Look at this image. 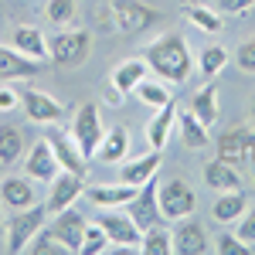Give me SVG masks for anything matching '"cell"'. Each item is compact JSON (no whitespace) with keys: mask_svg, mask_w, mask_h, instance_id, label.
<instances>
[{"mask_svg":"<svg viewBox=\"0 0 255 255\" xmlns=\"http://www.w3.org/2000/svg\"><path fill=\"white\" fill-rule=\"evenodd\" d=\"M27 252H38V255H51V252H68L65 245H61V238L51 232V228H41L38 235H34V242L27 245Z\"/></svg>","mask_w":255,"mask_h":255,"instance_id":"34","label":"cell"},{"mask_svg":"<svg viewBox=\"0 0 255 255\" xmlns=\"http://www.w3.org/2000/svg\"><path fill=\"white\" fill-rule=\"evenodd\" d=\"M157 191H160V177H150V180L139 187V194L129 201V215L136 218V225L143 228V232L163 221V215H160V201H157Z\"/></svg>","mask_w":255,"mask_h":255,"instance_id":"11","label":"cell"},{"mask_svg":"<svg viewBox=\"0 0 255 255\" xmlns=\"http://www.w3.org/2000/svg\"><path fill=\"white\" fill-rule=\"evenodd\" d=\"M0 204L10 208V211H20V208H31L34 204V184L31 177H7L0 180Z\"/></svg>","mask_w":255,"mask_h":255,"instance_id":"18","label":"cell"},{"mask_svg":"<svg viewBox=\"0 0 255 255\" xmlns=\"http://www.w3.org/2000/svg\"><path fill=\"white\" fill-rule=\"evenodd\" d=\"M20 106V96L10 89V82H0V113H10Z\"/></svg>","mask_w":255,"mask_h":255,"instance_id":"39","label":"cell"},{"mask_svg":"<svg viewBox=\"0 0 255 255\" xmlns=\"http://www.w3.org/2000/svg\"><path fill=\"white\" fill-rule=\"evenodd\" d=\"M113 242H109V235H106V228L102 225H89L85 228V238H82V249H79V255H99V252H106Z\"/></svg>","mask_w":255,"mask_h":255,"instance_id":"33","label":"cell"},{"mask_svg":"<svg viewBox=\"0 0 255 255\" xmlns=\"http://www.w3.org/2000/svg\"><path fill=\"white\" fill-rule=\"evenodd\" d=\"M72 136H75V143H79L82 157L92 160L99 150V143H102V136H106V126H102V113H99L96 102H82L79 113H75V126H72Z\"/></svg>","mask_w":255,"mask_h":255,"instance_id":"5","label":"cell"},{"mask_svg":"<svg viewBox=\"0 0 255 255\" xmlns=\"http://www.w3.org/2000/svg\"><path fill=\"white\" fill-rule=\"evenodd\" d=\"M85 194L89 201L96 204V208H129V201L139 194V187L133 184H102V187H85Z\"/></svg>","mask_w":255,"mask_h":255,"instance_id":"17","label":"cell"},{"mask_svg":"<svg viewBox=\"0 0 255 255\" xmlns=\"http://www.w3.org/2000/svg\"><path fill=\"white\" fill-rule=\"evenodd\" d=\"M113 7V17H116V27L123 34H139V31H146L153 20H160V10L153 7H146V3H136V0H113L109 3Z\"/></svg>","mask_w":255,"mask_h":255,"instance_id":"7","label":"cell"},{"mask_svg":"<svg viewBox=\"0 0 255 255\" xmlns=\"http://www.w3.org/2000/svg\"><path fill=\"white\" fill-rule=\"evenodd\" d=\"M24 174L31 177V180H55L61 174V163L55 157V150H51V143L48 139H34L31 143V150L24 153Z\"/></svg>","mask_w":255,"mask_h":255,"instance_id":"10","label":"cell"},{"mask_svg":"<svg viewBox=\"0 0 255 255\" xmlns=\"http://www.w3.org/2000/svg\"><path fill=\"white\" fill-rule=\"evenodd\" d=\"M48 20L58 24V27H68L75 20V0H48Z\"/></svg>","mask_w":255,"mask_h":255,"instance_id":"35","label":"cell"},{"mask_svg":"<svg viewBox=\"0 0 255 255\" xmlns=\"http://www.w3.org/2000/svg\"><path fill=\"white\" fill-rule=\"evenodd\" d=\"M249 157H252V170H255V133H252V150H249Z\"/></svg>","mask_w":255,"mask_h":255,"instance_id":"42","label":"cell"},{"mask_svg":"<svg viewBox=\"0 0 255 255\" xmlns=\"http://www.w3.org/2000/svg\"><path fill=\"white\" fill-rule=\"evenodd\" d=\"M245 208H249L245 191H221L218 201L211 204V218H215L218 225H235L238 218L245 215Z\"/></svg>","mask_w":255,"mask_h":255,"instance_id":"25","label":"cell"},{"mask_svg":"<svg viewBox=\"0 0 255 255\" xmlns=\"http://www.w3.org/2000/svg\"><path fill=\"white\" fill-rule=\"evenodd\" d=\"M157 201H160V215H163V221H184V218L194 215V208H197L194 191H191L187 180H180V177L160 180Z\"/></svg>","mask_w":255,"mask_h":255,"instance_id":"3","label":"cell"},{"mask_svg":"<svg viewBox=\"0 0 255 255\" xmlns=\"http://www.w3.org/2000/svg\"><path fill=\"white\" fill-rule=\"evenodd\" d=\"M235 235L255 249V208H245V215L235 221Z\"/></svg>","mask_w":255,"mask_h":255,"instance_id":"38","label":"cell"},{"mask_svg":"<svg viewBox=\"0 0 255 255\" xmlns=\"http://www.w3.org/2000/svg\"><path fill=\"white\" fill-rule=\"evenodd\" d=\"M139 252H146V255H170V252H174V232H167V228H160V225L146 228V232H143V245H139Z\"/></svg>","mask_w":255,"mask_h":255,"instance_id":"31","label":"cell"},{"mask_svg":"<svg viewBox=\"0 0 255 255\" xmlns=\"http://www.w3.org/2000/svg\"><path fill=\"white\" fill-rule=\"evenodd\" d=\"M126 157H129V133H126V126H109L96 150V160L109 163V167H119Z\"/></svg>","mask_w":255,"mask_h":255,"instance_id":"16","label":"cell"},{"mask_svg":"<svg viewBox=\"0 0 255 255\" xmlns=\"http://www.w3.org/2000/svg\"><path fill=\"white\" fill-rule=\"evenodd\" d=\"M7 245V225H3V215H0V249Z\"/></svg>","mask_w":255,"mask_h":255,"instance_id":"41","label":"cell"},{"mask_svg":"<svg viewBox=\"0 0 255 255\" xmlns=\"http://www.w3.org/2000/svg\"><path fill=\"white\" fill-rule=\"evenodd\" d=\"M44 221H48V208H20L10 215L7 221V249L10 252H27V245L34 242L41 228H44Z\"/></svg>","mask_w":255,"mask_h":255,"instance_id":"4","label":"cell"},{"mask_svg":"<svg viewBox=\"0 0 255 255\" xmlns=\"http://www.w3.org/2000/svg\"><path fill=\"white\" fill-rule=\"evenodd\" d=\"M146 65H150V72H157L160 79L174 82V85H184V82L191 79V72H194V58H191V48H187V41L184 34H177V31H167V34H160L146 44Z\"/></svg>","mask_w":255,"mask_h":255,"instance_id":"1","label":"cell"},{"mask_svg":"<svg viewBox=\"0 0 255 255\" xmlns=\"http://www.w3.org/2000/svg\"><path fill=\"white\" fill-rule=\"evenodd\" d=\"M225 65H228V51H225L221 44H208V48L201 51V61H197V68H201L204 79H218V75L225 72Z\"/></svg>","mask_w":255,"mask_h":255,"instance_id":"32","label":"cell"},{"mask_svg":"<svg viewBox=\"0 0 255 255\" xmlns=\"http://www.w3.org/2000/svg\"><path fill=\"white\" fill-rule=\"evenodd\" d=\"M249 150H252V129L249 126H235L232 133H225V136L218 139V157L235 163V167L249 157Z\"/></svg>","mask_w":255,"mask_h":255,"instance_id":"21","label":"cell"},{"mask_svg":"<svg viewBox=\"0 0 255 255\" xmlns=\"http://www.w3.org/2000/svg\"><path fill=\"white\" fill-rule=\"evenodd\" d=\"M38 72H41L38 58H27L17 48L0 44V82H24V79H34Z\"/></svg>","mask_w":255,"mask_h":255,"instance_id":"13","label":"cell"},{"mask_svg":"<svg viewBox=\"0 0 255 255\" xmlns=\"http://www.w3.org/2000/svg\"><path fill=\"white\" fill-rule=\"evenodd\" d=\"M85 228H89V221H85V215H82V211H75V208L58 211V215H55V221H51V232L61 238V245H65L68 252H79V249H82Z\"/></svg>","mask_w":255,"mask_h":255,"instance_id":"12","label":"cell"},{"mask_svg":"<svg viewBox=\"0 0 255 255\" xmlns=\"http://www.w3.org/2000/svg\"><path fill=\"white\" fill-rule=\"evenodd\" d=\"M249 113H252V123H255V99H252V106H249Z\"/></svg>","mask_w":255,"mask_h":255,"instance_id":"43","label":"cell"},{"mask_svg":"<svg viewBox=\"0 0 255 255\" xmlns=\"http://www.w3.org/2000/svg\"><path fill=\"white\" fill-rule=\"evenodd\" d=\"M99 225L106 228V235H109V242H113L116 249L139 252V245H143V228L136 225V218L129 215V211H106V215L99 218Z\"/></svg>","mask_w":255,"mask_h":255,"instance_id":"6","label":"cell"},{"mask_svg":"<svg viewBox=\"0 0 255 255\" xmlns=\"http://www.w3.org/2000/svg\"><path fill=\"white\" fill-rule=\"evenodd\" d=\"M20 109L27 123H38V126H48V123H61L65 119V106L51 92H41V89H27L20 96Z\"/></svg>","mask_w":255,"mask_h":255,"instance_id":"8","label":"cell"},{"mask_svg":"<svg viewBox=\"0 0 255 255\" xmlns=\"http://www.w3.org/2000/svg\"><path fill=\"white\" fill-rule=\"evenodd\" d=\"M184 14H187V20H191L194 27L208 31V34H221V27H225V20L218 17V10L201 7V3H184Z\"/></svg>","mask_w":255,"mask_h":255,"instance_id":"30","label":"cell"},{"mask_svg":"<svg viewBox=\"0 0 255 255\" xmlns=\"http://www.w3.org/2000/svg\"><path fill=\"white\" fill-rule=\"evenodd\" d=\"M146 58H126L119 61L116 68H113V89H116L119 96H133L136 92V85L146 79Z\"/></svg>","mask_w":255,"mask_h":255,"instance_id":"20","label":"cell"},{"mask_svg":"<svg viewBox=\"0 0 255 255\" xmlns=\"http://www.w3.org/2000/svg\"><path fill=\"white\" fill-rule=\"evenodd\" d=\"M92 55V34L75 31V27H61L55 38H48V58L58 68H79Z\"/></svg>","mask_w":255,"mask_h":255,"instance_id":"2","label":"cell"},{"mask_svg":"<svg viewBox=\"0 0 255 255\" xmlns=\"http://www.w3.org/2000/svg\"><path fill=\"white\" fill-rule=\"evenodd\" d=\"M133 96L143 102V106H150V109H163L167 102H174V92H170V85L160 79V82H150V79H143L136 85V92Z\"/></svg>","mask_w":255,"mask_h":255,"instance_id":"28","label":"cell"},{"mask_svg":"<svg viewBox=\"0 0 255 255\" xmlns=\"http://www.w3.org/2000/svg\"><path fill=\"white\" fill-rule=\"evenodd\" d=\"M252 7H255V0H218V10L221 14H245Z\"/></svg>","mask_w":255,"mask_h":255,"instance_id":"40","label":"cell"},{"mask_svg":"<svg viewBox=\"0 0 255 255\" xmlns=\"http://www.w3.org/2000/svg\"><path fill=\"white\" fill-rule=\"evenodd\" d=\"M208 249H211V245H208V232H204L201 221L184 218L174 228V252L177 255H204Z\"/></svg>","mask_w":255,"mask_h":255,"instance_id":"14","label":"cell"},{"mask_svg":"<svg viewBox=\"0 0 255 255\" xmlns=\"http://www.w3.org/2000/svg\"><path fill=\"white\" fill-rule=\"evenodd\" d=\"M177 99L174 102H167L163 109H157V116L146 123V143H150V150H157V153H163V146H167V139H170V133H174L177 126Z\"/></svg>","mask_w":255,"mask_h":255,"instance_id":"15","label":"cell"},{"mask_svg":"<svg viewBox=\"0 0 255 255\" xmlns=\"http://www.w3.org/2000/svg\"><path fill=\"white\" fill-rule=\"evenodd\" d=\"M10 44L17 48L20 55H27V58H38V61L48 58V38H44V31H38L34 24H20V27H14Z\"/></svg>","mask_w":255,"mask_h":255,"instance_id":"22","label":"cell"},{"mask_svg":"<svg viewBox=\"0 0 255 255\" xmlns=\"http://www.w3.org/2000/svg\"><path fill=\"white\" fill-rule=\"evenodd\" d=\"M177 126H180V139H184V146H191V150H204V146L211 143L208 126H204L191 109H187V113H177Z\"/></svg>","mask_w":255,"mask_h":255,"instance_id":"27","label":"cell"},{"mask_svg":"<svg viewBox=\"0 0 255 255\" xmlns=\"http://www.w3.org/2000/svg\"><path fill=\"white\" fill-rule=\"evenodd\" d=\"M204 184L215 187L218 194L221 191H242V177H238V167L228 163V160L215 157L211 163H204Z\"/></svg>","mask_w":255,"mask_h":255,"instance_id":"23","label":"cell"},{"mask_svg":"<svg viewBox=\"0 0 255 255\" xmlns=\"http://www.w3.org/2000/svg\"><path fill=\"white\" fill-rule=\"evenodd\" d=\"M24 157V133L17 126H0V163L14 167Z\"/></svg>","mask_w":255,"mask_h":255,"instance_id":"29","label":"cell"},{"mask_svg":"<svg viewBox=\"0 0 255 255\" xmlns=\"http://www.w3.org/2000/svg\"><path fill=\"white\" fill-rule=\"evenodd\" d=\"M215 249H218L221 255H252V252H255L249 242H242L238 235H228V232L218 238V245H215Z\"/></svg>","mask_w":255,"mask_h":255,"instance_id":"36","label":"cell"},{"mask_svg":"<svg viewBox=\"0 0 255 255\" xmlns=\"http://www.w3.org/2000/svg\"><path fill=\"white\" fill-rule=\"evenodd\" d=\"M85 194V174H72V170H61L55 180H51V191H48V215H58L65 208H72L79 197Z\"/></svg>","mask_w":255,"mask_h":255,"instance_id":"9","label":"cell"},{"mask_svg":"<svg viewBox=\"0 0 255 255\" xmlns=\"http://www.w3.org/2000/svg\"><path fill=\"white\" fill-rule=\"evenodd\" d=\"M48 143H51V150H55V157H58L61 170H72V174H85V163L89 160L82 157L79 143H75V136H65V133H51L48 136Z\"/></svg>","mask_w":255,"mask_h":255,"instance_id":"24","label":"cell"},{"mask_svg":"<svg viewBox=\"0 0 255 255\" xmlns=\"http://www.w3.org/2000/svg\"><path fill=\"white\" fill-rule=\"evenodd\" d=\"M235 65H238V72H245V75H255V38H249V41H242V44H238Z\"/></svg>","mask_w":255,"mask_h":255,"instance_id":"37","label":"cell"},{"mask_svg":"<svg viewBox=\"0 0 255 255\" xmlns=\"http://www.w3.org/2000/svg\"><path fill=\"white\" fill-rule=\"evenodd\" d=\"M157 170H160V153L150 150L146 157H139V160H123L119 163V180L133 184V187H143L150 177H157Z\"/></svg>","mask_w":255,"mask_h":255,"instance_id":"19","label":"cell"},{"mask_svg":"<svg viewBox=\"0 0 255 255\" xmlns=\"http://www.w3.org/2000/svg\"><path fill=\"white\" fill-rule=\"evenodd\" d=\"M191 113H194L204 126H215L218 123V113H221V106H218V85L208 79V85H201L191 99Z\"/></svg>","mask_w":255,"mask_h":255,"instance_id":"26","label":"cell"}]
</instances>
